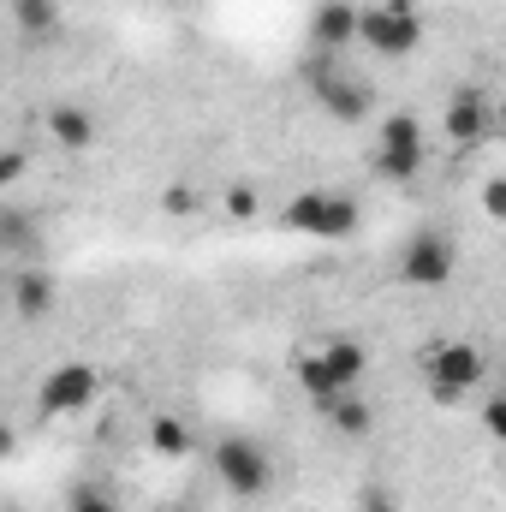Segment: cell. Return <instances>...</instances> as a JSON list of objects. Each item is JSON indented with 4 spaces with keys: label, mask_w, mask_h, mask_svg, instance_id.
<instances>
[{
    "label": "cell",
    "mask_w": 506,
    "mask_h": 512,
    "mask_svg": "<svg viewBox=\"0 0 506 512\" xmlns=\"http://www.w3.org/2000/svg\"><path fill=\"white\" fill-rule=\"evenodd\" d=\"M221 209H227L233 221H251L256 209H262V197H256V185H233V191L221 197Z\"/></svg>",
    "instance_id": "obj_23"
},
{
    "label": "cell",
    "mask_w": 506,
    "mask_h": 512,
    "mask_svg": "<svg viewBox=\"0 0 506 512\" xmlns=\"http://www.w3.org/2000/svg\"><path fill=\"white\" fill-rule=\"evenodd\" d=\"M143 441H149V453H155V459H185V453H191V423H179L173 411H155Z\"/></svg>",
    "instance_id": "obj_15"
},
{
    "label": "cell",
    "mask_w": 506,
    "mask_h": 512,
    "mask_svg": "<svg viewBox=\"0 0 506 512\" xmlns=\"http://www.w3.org/2000/svg\"><path fill=\"white\" fill-rule=\"evenodd\" d=\"M298 387H304V399H310L316 411H328V405H334L340 393H352V387L334 376V364L322 358V346H310V352L298 358Z\"/></svg>",
    "instance_id": "obj_13"
},
{
    "label": "cell",
    "mask_w": 506,
    "mask_h": 512,
    "mask_svg": "<svg viewBox=\"0 0 506 512\" xmlns=\"http://www.w3.org/2000/svg\"><path fill=\"white\" fill-rule=\"evenodd\" d=\"M54 18H60V0H12V24H18L24 36L54 30Z\"/></svg>",
    "instance_id": "obj_18"
},
{
    "label": "cell",
    "mask_w": 506,
    "mask_h": 512,
    "mask_svg": "<svg viewBox=\"0 0 506 512\" xmlns=\"http://www.w3.org/2000/svg\"><path fill=\"white\" fill-rule=\"evenodd\" d=\"M304 84H310L316 108H322L328 120H340V126H364V120L376 114L370 84H364V78H352V72L340 66V54H316V60L304 66Z\"/></svg>",
    "instance_id": "obj_1"
},
{
    "label": "cell",
    "mask_w": 506,
    "mask_h": 512,
    "mask_svg": "<svg viewBox=\"0 0 506 512\" xmlns=\"http://www.w3.org/2000/svg\"><path fill=\"white\" fill-rule=\"evenodd\" d=\"M370 161H376V179H387V185H405V179H417V173H423V161H429L423 120H417L411 108H393V114H381Z\"/></svg>",
    "instance_id": "obj_2"
},
{
    "label": "cell",
    "mask_w": 506,
    "mask_h": 512,
    "mask_svg": "<svg viewBox=\"0 0 506 512\" xmlns=\"http://www.w3.org/2000/svg\"><path fill=\"white\" fill-rule=\"evenodd\" d=\"M358 42H364L376 60H411V54L423 48V18H417L411 0H376V6H364Z\"/></svg>",
    "instance_id": "obj_5"
},
{
    "label": "cell",
    "mask_w": 506,
    "mask_h": 512,
    "mask_svg": "<svg viewBox=\"0 0 506 512\" xmlns=\"http://www.w3.org/2000/svg\"><path fill=\"white\" fill-rule=\"evenodd\" d=\"M441 131H447L459 149L483 143L489 131H501V120H495V102H489L483 90H453V96H447V108H441Z\"/></svg>",
    "instance_id": "obj_9"
},
{
    "label": "cell",
    "mask_w": 506,
    "mask_h": 512,
    "mask_svg": "<svg viewBox=\"0 0 506 512\" xmlns=\"http://www.w3.org/2000/svg\"><path fill=\"white\" fill-rule=\"evenodd\" d=\"M322 358L334 364V376L346 387H358L364 382V370H370V352L358 346V340H322Z\"/></svg>",
    "instance_id": "obj_17"
},
{
    "label": "cell",
    "mask_w": 506,
    "mask_h": 512,
    "mask_svg": "<svg viewBox=\"0 0 506 512\" xmlns=\"http://www.w3.org/2000/svg\"><path fill=\"white\" fill-rule=\"evenodd\" d=\"M477 423H483V435H489V441H501V447H506V387H501V393H489V399L477 405Z\"/></svg>",
    "instance_id": "obj_20"
},
{
    "label": "cell",
    "mask_w": 506,
    "mask_h": 512,
    "mask_svg": "<svg viewBox=\"0 0 506 512\" xmlns=\"http://www.w3.org/2000/svg\"><path fill=\"white\" fill-rule=\"evenodd\" d=\"M358 24H364V6H352V0H316V12H310V42H316L322 54H340L346 42H358Z\"/></svg>",
    "instance_id": "obj_11"
},
{
    "label": "cell",
    "mask_w": 506,
    "mask_h": 512,
    "mask_svg": "<svg viewBox=\"0 0 506 512\" xmlns=\"http://www.w3.org/2000/svg\"><path fill=\"white\" fill-rule=\"evenodd\" d=\"M42 131H48L54 149H66V155H84V149H96V137H102L96 114L78 108V102H54V108L42 114Z\"/></svg>",
    "instance_id": "obj_12"
},
{
    "label": "cell",
    "mask_w": 506,
    "mask_h": 512,
    "mask_svg": "<svg viewBox=\"0 0 506 512\" xmlns=\"http://www.w3.org/2000/svg\"><path fill=\"white\" fill-rule=\"evenodd\" d=\"M453 268H459V245L447 239V233H435V227H423V233H411L405 239V251H399V280L405 286H447L453 280Z\"/></svg>",
    "instance_id": "obj_7"
},
{
    "label": "cell",
    "mask_w": 506,
    "mask_h": 512,
    "mask_svg": "<svg viewBox=\"0 0 506 512\" xmlns=\"http://www.w3.org/2000/svg\"><path fill=\"white\" fill-rule=\"evenodd\" d=\"M161 209L185 221V215H197V209H203V191H197V185H167V191H161Z\"/></svg>",
    "instance_id": "obj_21"
},
{
    "label": "cell",
    "mask_w": 506,
    "mask_h": 512,
    "mask_svg": "<svg viewBox=\"0 0 506 512\" xmlns=\"http://www.w3.org/2000/svg\"><path fill=\"white\" fill-rule=\"evenodd\" d=\"M477 209H483L489 221H501V227H506V173L483 179V191H477Z\"/></svg>",
    "instance_id": "obj_22"
},
{
    "label": "cell",
    "mask_w": 506,
    "mask_h": 512,
    "mask_svg": "<svg viewBox=\"0 0 506 512\" xmlns=\"http://www.w3.org/2000/svg\"><path fill=\"white\" fill-rule=\"evenodd\" d=\"M66 512H120V501H114V489L84 483V489H72V495H66Z\"/></svg>",
    "instance_id": "obj_19"
},
{
    "label": "cell",
    "mask_w": 506,
    "mask_h": 512,
    "mask_svg": "<svg viewBox=\"0 0 506 512\" xmlns=\"http://www.w3.org/2000/svg\"><path fill=\"white\" fill-rule=\"evenodd\" d=\"M96 393H102V370H96V364H84V358L54 364V370L42 376V387H36V399H42V411H48V417H72V411H84Z\"/></svg>",
    "instance_id": "obj_8"
},
{
    "label": "cell",
    "mask_w": 506,
    "mask_h": 512,
    "mask_svg": "<svg viewBox=\"0 0 506 512\" xmlns=\"http://www.w3.org/2000/svg\"><path fill=\"white\" fill-rule=\"evenodd\" d=\"M364 512H399V495L393 489H364Z\"/></svg>",
    "instance_id": "obj_25"
},
{
    "label": "cell",
    "mask_w": 506,
    "mask_h": 512,
    "mask_svg": "<svg viewBox=\"0 0 506 512\" xmlns=\"http://www.w3.org/2000/svg\"><path fill=\"white\" fill-rule=\"evenodd\" d=\"M24 179V149H6L0 155V185H18Z\"/></svg>",
    "instance_id": "obj_24"
},
{
    "label": "cell",
    "mask_w": 506,
    "mask_h": 512,
    "mask_svg": "<svg viewBox=\"0 0 506 512\" xmlns=\"http://www.w3.org/2000/svg\"><path fill=\"white\" fill-rule=\"evenodd\" d=\"M60 298V280L42 268V262H18L12 268V316L18 322H42Z\"/></svg>",
    "instance_id": "obj_10"
},
{
    "label": "cell",
    "mask_w": 506,
    "mask_h": 512,
    "mask_svg": "<svg viewBox=\"0 0 506 512\" xmlns=\"http://www.w3.org/2000/svg\"><path fill=\"white\" fill-rule=\"evenodd\" d=\"M322 417L334 423V435H352V441L376 429V411H370V399H358V393H340V399H334Z\"/></svg>",
    "instance_id": "obj_16"
},
{
    "label": "cell",
    "mask_w": 506,
    "mask_h": 512,
    "mask_svg": "<svg viewBox=\"0 0 506 512\" xmlns=\"http://www.w3.org/2000/svg\"><path fill=\"white\" fill-rule=\"evenodd\" d=\"M495 120H501V131H506V96H501V102H495Z\"/></svg>",
    "instance_id": "obj_26"
},
{
    "label": "cell",
    "mask_w": 506,
    "mask_h": 512,
    "mask_svg": "<svg viewBox=\"0 0 506 512\" xmlns=\"http://www.w3.org/2000/svg\"><path fill=\"white\" fill-rule=\"evenodd\" d=\"M215 477H221V489H227V495L256 501V495L274 483L268 447H262V441H251V435H227V441H215Z\"/></svg>",
    "instance_id": "obj_6"
},
{
    "label": "cell",
    "mask_w": 506,
    "mask_h": 512,
    "mask_svg": "<svg viewBox=\"0 0 506 512\" xmlns=\"http://www.w3.org/2000/svg\"><path fill=\"white\" fill-rule=\"evenodd\" d=\"M358 221H364V209H358L352 197H340V191H298V197L280 209V227H286V233L328 239V245L352 239V233H358Z\"/></svg>",
    "instance_id": "obj_3"
},
{
    "label": "cell",
    "mask_w": 506,
    "mask_h": 512,
    "mask_svg": "<svg viewBox=\"0 0 506 512\" xmlns=\"http://www.w3.org/2000/svg\"><path fill=\"white\" fill-rule=\"evenodd\" d=\"M483 352L471 346V340H429L423 346V376H429V393H435V405H459L465 393H477L483 387Z\"/></svg>",
    "instance_id": "obj_4"
},
{
    "label": "cell",
    "mask_w": 506,
    "mask_h": 512,
    "mask_svg": "<svg viewBox=\"0 0 506 512\" xmlns=\"http://www.w3.org/2000/svg\"><path fill=\"white\" fill-rule=\"evenodd\" d=\"M0 256H12V262L42 256V233H36V221L24 209H0Z\"/></svg>",
    "instance_id": "obj_14"
}]
</instances>
